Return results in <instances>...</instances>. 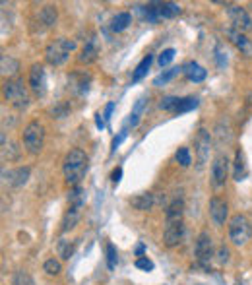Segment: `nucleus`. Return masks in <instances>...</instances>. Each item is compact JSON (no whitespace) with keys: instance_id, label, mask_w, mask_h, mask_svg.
I'll return each mask as SVG.
<instances>
[{"instance_id":"f257e3e1","label":"nucleus","mask_w":252,"mask_h":285,"mask_svg":"<svg viewBox=\"0 0 252 285\" xmlns=\"http://www.w3.org/2000/svg\"><path fill=\"white\" fill-rule=\"evenodd\" d=\"M64 179L70 187H80V181L88 171V155L82 150H72L64 157Z\"/></svg>"},{"instance_id":"f03ea898","label":"nucleus","mask_w":252,"mask_h":285,"mask_svg":"<svg viewBox=\"0 0 252 285\" xmlns=\"http://www.w3.org/2000/svg\"><path fill=\"white\" fill-rule=\"evenodd\" d=\"M72 51H76V41L60 37V39H56L53 43H49V47L45 49V58H47L49 64L60 66L68 60V56H70Z\"/></svg>"},{"instance_id":"7ed1b4c3","label":"nucleus","mask_w":252,"mask_h":285,"mask_svg":"<svg viewBox=\"0 0 252 285\" xmlns=\"http://www.w3.org/2000/svg\"><path fill=\"white\" fill-rule=\"evenodd\" d=\"M2 91H4L6 101H10V105H14L16 109L22 111L29 107V93L22 80H6L2 86Z\"/></svg>"},{"instance_id":"20e7f679","label":"nucleus","mask_w":252,"mask_h":285,"mask_svg":"<svg viewBox=\"0 0 252 285\" xmlns=\"http://www.w3.org/2000/svg\"><path fill=\"white\" fill-rule=\"evenodd\" d=\"M252 237V225L246 216L237 213L229 221V239L237 246H244Z\"/></svg>"},{"instance_id":"39448f33","label":"nucleus","mask_w":252,"mask_h":285,"mask_svg":"<svg viewBox=\"0 0 252 285\" xmlns=\"http://www.w3.org/2000/svg\"><path fill=\"white\" fill-rule=\"evenodd\" d=\"M23 146H25V150L29 152V154H39L41 152V148H43V142H45V128L41 122L37 121H31L25 128H23Z\"/></svg>"},{"instance_id":"423d86ee","label":"nucleus","mask_w":252,"mask_h":285,"mask_svg":"<svg viewBox=\"0 0 252 285\" xmlns=\"http://www.w3.org/2000/svg\"><path fill=\"white\" fill-rule=\"evenodd\" d=\"M227 173H229V159H227V155L220 154L211 163V185H213V188H221L225 185Z\"/></svg>"},{"instance_id":"0eeeda50","label":"nucleus","mask_w":252,"mask_h":285,"mask_svg":"<svg viewBox=\"0 0 252 285\" xmlns=\"http://www.w3.org/2000/svg\"><path fill=\"white\" fill-rule=\"evenodd\" d=\"M229 20L233 23V29H239V31H252V18L248 16V12L244 10L242 6H229Z\"/></svg>"},{"instance_id":"6e6552de","label":"nucleus","mask_w":252,"mask_h":285,"mask_svg":"<svg viewBox=\"0 0 252 285\" xmlns=\"http://www.w3.org/2000/svg\"><path fill=\"white\" fill-rule=\"evenodd\" d=\"M196 258L200 264H208L211 260V256H213V244H211V237H209V233H200L196 239Z\"/></svg>"},{"instance_id":"1a4fd4ad","label":"nucleus","mask_w":252,"mask_h":285,"mask_svg":"<svg viewBox=\"0 0 252 285\" xmlns=\"http://www.w3.org/2000/svg\"><path fill=\"white\" fill-rule=\"evenodd\" d=\"M196 159H198V167H204L206 159L209 155V146H211V136L206 128H200L196 134Z\"/></svg>"},{"instance_id":"9d476101","label":"nucleus","mask_w":252,"mask_h":285,"mask_svg":"<svg viewBox=\"0 0 252 285\" xmlns=\"http://www.w3.org/2000/svg\"><path fill=\"white\" fill-rule=\"evenodd\" d=\"M29 167H18V169H10V171H2V179H4V183H8L12 187L20 188L23 187L25 183H27V179H29Z\"/></svg>"},{"instance_id":"9b49d317","label":"nucleus","mask_w":252,"mask_h":285,"mask_svg":"<svg viewBox=\"0 0 252 285\" xmlns=\"http://www.w3.org/2000/svg\"><path fill=\"white\" fill-rule=\"evenodd\" d=\"M225 35L229 37V41L235 45L239 51H241L242 55L252 56V41L248 39V37H246V35H244V33L231 27V29H225Z\"/></svg>"},{"instance_id":"f8f14e48","label":"nucleus","mask_w":252,"mask_h":285,"mask_svg":"<svg viewBox=\"0 0 252 285\" xmlns=\"http://www.w3.org/2000/svg\"><path fill=\"white\" fill-rule=\"evenodd\" d=\"M227 213H229V206L225 200L221 198H211L209 200V216L215 225H223L225 220H227Z\"/></svg>"},{"instance_id":"ddd939ff","label":"nucleus","mask_w":252,"mask_h":285,"mask_svg":"<svg viewBox=\"0 0 252 285\" xmlns=\"http://www.w3.org/2000/svg\"><path fill=\"white\" fill-rule=\"evenodd\" d=\"M183 235H185V223L178 221V223H167L163 233V241L167 246H176L178 242L183 241Z\"/></svg>"},{"instance_id":"4468645a","label":"nucleus","mask_w":252,"mask_h":285,"mask_svg":"<svg viewBox=\"0 0 252 285\" xmlns=\"http://www.w3.org/2000/svg\"><path fill=\"white\" fill-rule=\"evenodd\" d=\"M29 88L35 95L45 93V68L41 64H33L29 70Z\"/></svg>"},{"instance_id":"2eb2a0df","label":"nucleus","mask_w":252,"mask_h":285,"mask_svg":"<svg viewBox=\"0 0 252 285\" xmlns=\"http://www.w3.org/2000/svg\"><path fill=\"white\" fill-rule=\"evenodd\" d=\"M154 194H150V192H142V194H136L134 198H130V206L138 211H148V209L154 208Z\"/></svg>"},{"instance_id":"dca6fc26","label":"nucleus","mask_w":252,"mask_h":285,"mask_svg":"<svg viewBox=\"0 0 252 285\" xmlns=\"http://www.w3.org/2000/svg\"><path fill=\"white\" fill-rule=\"evenodd\" d=\"M80 216H82V206H68L64 218H62V231H70L76 227V223L80 221Z\"/></svg>"},{"instance_id":"f3484780","label":"nucleus","mask_w":252,"mask_h":285,"mask_svg":"<svg viewBox=\"0 0 252 285\" xmlns=\"http://www.w3.org/2000/svg\"><path fill=\"white\" fill-rule=\"evenodd\" d=\"M183 72L187 74V78L190 80V82H204L206 76H208V72H206L200 64H196V62H188V64H185L183 66Z\"/></svg>"},{"instance_id":"a211bd4d","label":"nucleus","mask_w":252,"mask_h":285,"mask_svg":"<svg viewBox=\"0 0 252 285\" xmlns=\"http://www.w3.org/2000/svg\"><path fill=\"white\" fill-rule=\"evenodd\" d=\"M165 221L167 223H178L183 221V200H175L169 204V208L165 211Z\"/></svg>"},{"instance_id":"6ab92c4d","label":"nucleus","mask_w":252,"mask_h":285,"mask_svg":"<svg viewBox=\"0 0 252 285\" xmlns=\"http://www.w3.org/2000/svg\"><path fill=\"white\" fill-rule=\"evenodd\" d=\"M130 22H132L130 12H121V14H117V16L111 20V29L115 33H121L130 25Z\"/></svg>"},{"instance_id":"aec40b11","label":"nucleus","mask_w":252,"mask_h":285,"mask_svg":"<svg viewBox=\"0 0 252 285\" xmlns=\"http://www.w3.org/2000/svg\"><path fill=\"white\" fill-rule=\"evenodd\" d=\"M97 45H95V39H89L88 43H86V47L82 49V53H80V56H78V60L80 62H86V64H89V62H93L95 58H97Z\"/></svg>"},{"instance_id":"412c9836","label":"nucleus","mask_w":252,"mask_h":285,"mask_svg":"<svg viewBox=\"0 0 252 285\" xmlns=\"http://www.w3.org/2000/svg\"><path fill=\"white\" fill-rule=\"evenodd\" d=\"M18 70H20V62H18L14 56H8V55L0 56V72H2L4 76H12V74H16Z\"/></svg>"},{"instance_id":"4be33fe9","label":"nucleus","mask_w":252,"mask_h":285,"mask_svg":"<svg viewBox=\"0 0 252 285\" xmlns=\"http://www.w3.org/2000/svg\"><path fill=\"white\" fill-rule=\"evenodd\" d=\"M183 12V8L176 2H159V16L161 18H176Z\"/></svg>"},{"instance_id":"5701e85b","label":"nucleus","mask_w":252,"mask_h":285,"mask_svg":"<svg viewBox=\"0 0 252 285\" xmlns=\"http://www.w3.org/2000/svg\"><path fill=\"white\" fill-rule=\"evenodd\" d=\"M39 20L45 27H53L56 25V8L55 6H45L43 10L39 12Z\"/></svg>"},{"instance_id":"b1692460","label":"nucleus","mask_w":252,"mask_h":285,"mask_svg":"<svg viewBox=\"0 0 252 285\" xmlns=\"http://www.w3.org/2000/svg\"><path fill=\"white\" fill-rule=\"evenodd\" d=\"M152 60H154V56L148 55L142 58V62L136 66V70H134V74H132V80L134 82H140L146 74H148V70H150V66H152Z\"/></svg>"},{"instance_id":"393cba45","label":"nucleus","mask_w":252,"mask_h":285,"mask_svg":"<svg viewBox=\"0 0 252 285\" xmlns=\"http://www.w3.org/2000/svg\"><path fill=\"white\" fill-rule=\"evenodd\" d=\"M244 173H246V169H244V155H242L241 150H237V154H235V169H233L235 181H242Z\"/></svg>"},{"instance_id":"a878e982","label":"nucleus","mask_w":252,"mask_h":285,"mask_svg":"<svg viewBox=\"0 0 252 285\" xmlns=\"http://www.w3.org/2000/svg\"><path fill=\"white\" fill-rule=\"evenodd\" d=\"M20 157V148L16 146L14 142H8V144H2V159L6 161H16Z\"/></svg>"},{"instance_id":"bb28decb","label":"nucleus","mask_w":252,"mask_h":285,"mask_svg":"<svg viewBox=\"0 0 252 285\" xmlns=\"http://www.w3.org/2000/svg\"><path fill=\"white\" fill-rule=\"evenodd\" d=\"M178 72H183V68H171V70H165V72H161V74L154 80V86L161 88V86H165V84H169Z\"/></svg>"},{"instance_id":"cd10ccee","label":"nucleus","mask_w":252,"mask_h":285,"mask_svg":"<svg viewBox=\"0 0 252 285\" xmlns=\"http://www.w3.org/2000/svg\"><path fill=\"white\" fill-rule=\"evenodd\" d=\"M105 254H107V268H109V270H115V268H117V262H119L117 246H115L113 242H107V244H105Z\"/></svg>"},{"instance_id":"c85d7f7f","label":"nucleus","mask_w":252,"mask_h":285,"mask_svg":"<svg viewBox=\"0 0 252 285\" xmlns=\"http://www.w3.org/2000/svg\"><path fill=\"white\" fill-rule=\"evenodd\" d=\"M143 16H146V20L150 23H155L161 16H159V2H152V4H148L146 8H143Z\"/></svg>"},{"instance_id":"c756f323","label":"nucleus","mask_w":252,"mask_h":285,"mask_svg":"<svg viewBox=\"0 0 252 285\" xmlns=\"http://www.w3.org/2000/svg\"><path fill=\"white\" fill-rule=\"evenodd\" d=\"M178 105H181V97H175V95H167V97L161 99V103H159V109L176 113Z\"/></svg>"},{"instance_id":"7c9ffc66","label":"nucleus","mask_w":252,"mask_h":285,"mask_svg":"<svg viewBox=\"0 0 252 285\" xmlns=\"http://www.w3.org/2000/svg\"><path fill=\"white\" fill-rule=\"evenodd\" d=\"M84 200H86V196H84L82 187H74L72 190H70V194H68L70 206H84Z\"/></svg>"},{"instance_id":"2f4dec72","label":"nucleus","mask_w":252,"mask_h":285,"mask_svg":"<svg viewBox=\"0 0 252 285\" xmlns=\"http://www.w3.org/2000/svg\"><path fill=\"white\" fill-rule=\"evenodd\" d=\"M43 270H45V274H49V275H58L60 270H62V266H60V262H58L56 258H49V260L43 264Z\"/></svg>"},{"instance_id":"473e14b6","label":"nucleus","mask_w":252,"mask_h":285,"mask_svg":"<svg viewBox=\"0 0 252 285\" xmlns=\"http://www.w3.org/2000/svg\"><path fill=\"white\" fill-rule=\"evenodd\" d=\"M196 107H198V99L196 97H185V99H181V105H178L176 113H178V115H183V113H188V111L196 109Z\"/></svg>"},{"instance_id":"72a5a7b5","label":"nucleus","mask_w":252,"mask_h":285,"mask_svg":"<svg viewBox=\"0 0 252 285\" xmlns=\"http://www.w3.org/2000/svg\"><path fill=\"white\" fill-rule=\"evenodd\" d=\"M175 157L183 167H188V165L192 163V157H190V150H188V148H178Z\"/></svg>"},{"instance_id":"f704fd0d","label":"nucleus","mask_w":252,"mask_h":285,"mask_svg":"<svg viewBox=\"0 0 252 285\" xmlns=\"http://www.w3.org/2000/svg\"><path fill=\"white\" fill-rule=\"evenodd\" d=\"M175 55H176V51L175 49H165L163 53L159 55V58H157V62H159V66L163 68V66H167L173 58H175Z\"/></svg>"},{"instance_id":"c9c22d12","label":"nucleus","mask_w":252,"mask_h":285,"mask_svg":"<svg viewBox=\"0 0 252 285\" xmlns=\"http://www.w3.org/2000/svg\"><path fill=\"white\" fill-rule=\"evenodd\" d=\"M14 285H35V281L25 272H18L14 275Z\"/></svg>"},{"instance_id":"e433bc0d","label":"nucleus","mask_w":252,"mask_h":285,"mask_svg":"<svg viewBox=\"0 0 252 285\" xmlns=\"http://www.w3.org/2000/svg\"><path fill=\"white\" fill-rule=\"evenodd\" d=\"M136 268L146 270V272H152V270H154V262H152L150 258H146V256H140V258L136 260Z\"/></svg>"},{"instance_id":"4c0bfd02","label":"nucleus","mask_w":252,"mask_h":285,"mask_svg":"<svg viewBox=\"0 0 252 285\" xmlns=\"http://www.w3.org/2000/svg\"><path fill=\"white\" fill-rule=\"evenodd\" d=\"M72 251H74V246H72V244H68L66 241L58 242V253H60V256H62V258H70Z\"/></svg>"},{"instance_id":"58836bf2","label":"nucleus","mask_w":252,"mask_h":285,"mask_svg":"<svg viewBox=\"0 0 252 285\" xmlns=\"http://www.w3.org/2000/svg\"><path fill=\"white\" fill-rule=\"evenodd\" d=\"M121 176H122V169H121V167H117V169L113 171V175H111L113 185H119V183H121Z\"/></svg>"},{"instance_id":"ea45409f","label":"nucleus","mask_w":252,"mask_h":285,"mask_svg":"<svg viewBox=\"0 0 252 285\" xmlns=\"http://www.w3.org/2000/svg\"><path fill=\"white\" fill-rule=\"evenodd\" d=\"M218 256H220V262H221V264H225L227 260H229V251H227L225 246H221L220 253H218Z\"/></svg>"},{"instance_id":"a19ab883","label":"nucleus","mask_w":252,"mask_h":285,"mask_svg":"<svg viewBox=\"0 0 252 285\" xmlns=\"http://www.w3.org/2000/svg\"><path fill=\"white\" fill-rule=\"evenodd\" d=\"M124 138H126V132H121V134H119V136H117V138L113 140V152H115V150H117V148L121 146L122 140H124Z\"/></svg>"},{"instance_id":"79ce46f5","label":"nucleus","mask_w":252,"mask_h":285,"mask_svg":"<svg viewBox=\"0 0 252 285\" xmlns=\"http://www.w3.org/2000/svg\"><path fill=\"white\" fill-rule=\"evenodd\" d=\"M113 109H115V103H109V105L105 107V121H109L111 119V113H113Z\"/></svg>"},{"instance_id":"37998d69","label":"nucleus","mask_w":252,"mask_h":285,"mask_svg":"<svg viewBox=\"0 0 252 285\" xmlns=\"http://www.w3.org/2000/svg\"><path fill=\"white\" fill-rule=\"evenodd\" d=\"M95 124H97V128H103V126H105V122H103V119H101V113L95 115Z\"/></svg>"},{"instance_id":"c03bdc74","label":"nucleus","mask_w":252,"mask_h":285,"mask_svg":"<svg viewBox=\"0 0 252 285\" xmlns=\"http://www.w3.org/2000/svg\"><path fill=\"white\" fill-rule=\"evenodd\" d=\"M136 253H138V254H142V253H143V244H140V246L136 248Z\"/></svg>"}]
</instances>
